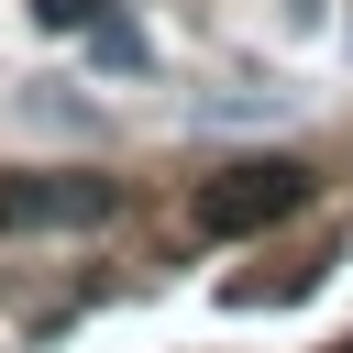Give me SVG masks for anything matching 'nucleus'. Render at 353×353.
I'll use <instances>...</instances> for the list:
<instances>
[{
  "label": "nucleus",
  "mask_w": 353,
  "mask_h": 353,
  "mask_svg": "<svg viewBox=\"0 0 353 353\" xmlns=\"http://www.w3.org/2000/svg\"><path fill=\"white\" fill-rule=\"evenodd\" d=\"M298 210H309V165H298V154H243V165L199 176V199H188V221H199L210 243L276 232V221H298Z\"/></svg>",
  "instance_id": "1"
},
{
  "label": "nucleus",
  "mask_w": 353,
  "mask_h": 353,
  "mask_svg": "<svg viewBox=\"0 0 353 353\" xmlns=\"http://www.w3.org/2000/svg\"><path fill=\"white\" fill-rule=\"evenodd\" d=\"M33 22H44V33H88V22H99V0H33Z\"/></svg>",
  "instance_id": "4"
},
{
  "label": "nucleus",
  "mask_w": 353,
  "mask_h": 353,
  "mask_svg": "<svg viewBox=\"0 0 353 353\" xmlns=\"http://www.w3.org/2000/svg\"><path fill=\"white\" fill-rule=\"evenodd\" d=\"M88 66H110V77H143V66H154V44H143V22L99 0V22H88Z\"/></svg>",
  "instance_id": "3"
},
{
  "label": "nucleus",
  "mask_w": 353,
  "mask_h": 353,
  "mask_svg": "<svg viewBox=\"0 0 353 353\" xmlns=\"http://www.w3.org/2000/svg\"><path fill=\"white\" fill-rule=\"evenodd\" d=\"M110 221V176H0V232H88Z\"/></svg>",
  "instance_id": "2"
},
{
  "label": "nucleus",
  "mask_w": 353,
  "mask_h": 353,
  "mask_svg": "<svg viewBox=\"0 0 353 353\" xmlns=\"http://www.w3.org/2000/svg\"><path fill=\"white\" fill-rule=\"evenodd\" d=\"M342 353H353V342H342Z\"/></svg>",
  "instance_id": "5"
}]
</instances>
